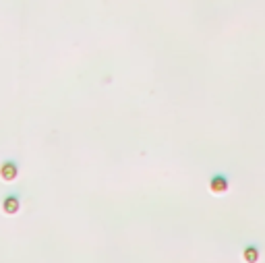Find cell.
I'll use <instances>...</instances> for the list:
<instances>
[{
    "mask_svg": "<svg viewBox=\"0 0 265 263\" xmlns=\"http://www.w3.org/2000/svg\"><path fill=\"white\" fill-rule=\"evenodd\" d=\"M2 211L6 216H17L19 211H21V197H19V193L6 195L2 199Z\"/></svg>",
    "mask_w": 265,
    "mask_h": 263,
    "instance_id": "3957f363",
    "label": "cell"
},
{
    "mask_svg": "<svg viewBox=\"0 0 265 263\" xmlns=\"http://www.w3.org/2000/svg\"><path fill=\"white\" fill-rule=\"evenodd\" d=\"M207 187H209V191L213 195H224L226 191L230 189V178H228V174H213L209 178Z\"/></svg>",
    "mask_w": 265,
    "mask_h": 263,
    "instance_id": "7a4b0ae2",
    "label": "cell"
},
{
    "mask_svg": "<svg viewBox=\"0 0 265 263\" xmlns=\"http://www.w3.org/2000/svg\"><path fill=\"white\" fill-rule=\"evenodd\" d=\"M240 257H242V261L244 263H259V259H261V249H259V245H247L242 249V253H240Z\"/></svg>",
    "mask_w": 265,
    "mask_h": 263,
    "instance_id": "277c9868",
    "label": "cell"
},
{
    "mask_svg": "<svg viewBox=\"0 0 265 263\" xmlns=\"http://www.w3.org/2000/svg\"><path fill=\"white\" fill-rule=\"evenodd\" d=\"M19 172H21V168H19L15 160H4L2 164H0V178H2L4 183H15L19 178Z\"/></svg>",
    "mask_w": 265,
    "mask_h": 263,
    "instance_id": "6da1fadb",
    "label": "cell"
}]
</instances>
